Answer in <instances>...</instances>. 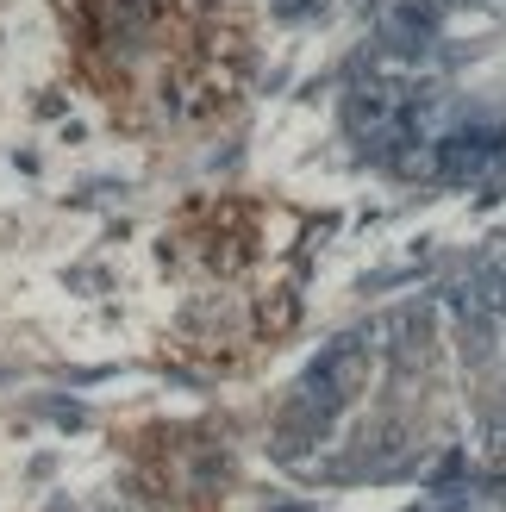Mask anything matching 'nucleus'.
I'll list each match as a JSON object with an SVG mask.
<instances>
[{"label":"nucleus","mask_w":506,"mask_h":512,"mask_svg":"<svg viewBox=\"0 0 506 512\" xmlns=\"http://www.w3.org/2000/svg\"><path fill=\"white\" fill-rule=\"evenodd\" d=\"M500 169H506V132L500 125H469V132H450L432 150L438 182H494Z\"/></svg>","instance_id":"f257e3e1"}]
</instances>
